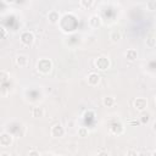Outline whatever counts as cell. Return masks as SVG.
I'll return each instance as SVG.
<instances>
[{
    "instance_id": "1",
    "label": "cell",
    "mask_w": 156,
    "mask_h": 156,
    "mask_svg": "<svg viewBox=\"0 0 156 156\" xmlns=\"http://www.w3.org/2000/svg\"><path fill=\"white\" fill-rule=\"evenodd\" d=\"M37 69L41 73V74H48L51 72L52 69V62L50 58H40L37 62Z\"/></svg>"
},
{
    "instance_id": "2",
    "label": "cell",
    "mask_w": 156,
    "mask_h": 156,
    "mask_svg": "<svg viewBox=\"0 0 156 156\" xmlns=\"http://www.w3.org/2000/svg\"><path fill=\"white\" fill-rule=\"evenodd\" d=\"M94 65H95V67H96L98 69H100V71H106V69L110 68L111 61H110V58L106 57V56H99V57L95 58Z\"/></svg>"
},
{
    "instance_id": "3",
    "label": "cell",
    "mask_w": 156,
    "mask_h": 156,
    "mask_svg": "<svg viewBox=\"0 0 156 156\" xmlns=\"http://www.w3.org/2000/svg\"><path fill=\"white\" fill-rule=\"evenodd\" d=\"M20 40H21V43H22L24 46H32V45L34 44L35 37H34L33 32L26 30V32L21 33V35H20Z\"/></svg>"
},
{
    "instance_id": "4",
    "label": "cell",
    "mask_w": 156,
    "mask_h": 156,
    "mask_svg": "<svg viewBox=\"0 0 156 156\" xmlns=\"http://www.w3.org/2000/svg\"><path fill=\"white\" fill-rule=\"evenodd\" d=\"M65 133H66V130L62 127V124H60V123L54 124L50 129V134H51L52 138H62L65 135Z\"/></svg>"
},
{
    "instance_id": "5",
    "label": "cell",
    "mask_w": 156,
    "mask_h": 156,
    "mask_svg": "<svg viewBox=\"0 0 156 156\" xmlns=\"http://www.w3.org/2000/svg\"><path fill=\"white\" fill-rule=\"evenodd\" d=\"M13 141V136L12 134L7 133V132H4L0 134V146L2 147H9Z\"/></svg>"
},
{
    "instance_id": "6",
    "label": "cell",
    "mask_w": 156,
    "mask_h": 156,
    "mask_svg": "<svg viewBox=\"0 0 156 156\" xmlns=\"http://www.w3.org/2000/svg\"><path fill=\"white\" fill-rule=\"evenodd\" d=\"M133 106L136 111L139 112H143L144 110H146L147 107V100L145 98H136L134 101H133Z\"/></svg>"
},
{
    "instance_id": "7",
    "label": "cell",
    "mask_w": 156,
    "mask_h": 156,
    "mask_svg": "<svg viewBox=\"0 0 156 156\" xmlns=\"http://www.w3.org/2000/svg\"><path fill=\"white\" fill-rule=\"evenodd\" d=\"M108 132H110V134H112V135H121V134L124 132V126H123L121 122H115L113 124L110 126Z\"/></svg>"
},
{
    "instance_id": "8",
    "label": "cell",
    "mask_w": 156,
    "mask_h": 156,
    "mask_svg": "<svg viewBox=\"0 0 156 156\" xmlns=\"http://www.w3.org/2000/svg\"><path fill=\"white\" fill-rule=\"evenodd\" d=\"M100 80H101L100 74H98V73H95V72H90V73L88 74V77H87V82H88V84H89L90 87H96V85L100 83Z\"/></svg>"
},
{
    "instance_id": "9",
    "label": "cell",
    "mask_w": 156,
    "mask_h": 156,
    "mask_svg": "<svg viewBox=\"0 0 156 156\" xmlns=\"http://www.w3.org/2000/svg\"><path fill=\"white\" fill-rule=\"evenodd\" d=\"M101 24H102V20H101V17L99 15H91L89 17V26L91 28H94V29L100 28Z\"/></svg>"
},
{
    "instance_id": "10",
    "label": "cell",
    "mask_w": 156,
    "mask_h": 156,
    "mask_svg": "<svg viewBox=\"0 0 156 156\" xmlns=\"http://www.w3.org/2000/svg\"><path fill=\"white\" fill-rule=\"evenodd\" d=\"M48 21H49L51 24L58 23V22H60V13H58V11H56V10L49 11V13H48Z\"/></svg>"
},
{
    "instance_id": "11",
    "label": "cell",
    "mask_w": 156,
    "mask_h": 156,
    "mask_svg": "<svg viewBox=\"0 0 156 156\" xmlns=\"http://www.w3.org/2000/svg\"><path fill=\"white\" fill-rule=\"evenodd\" d=\"M15 62L18 67H27L28 62H29V58H28L27 55H17L16 58H15Z\"/></svg>"
},
{
    "instance_id": "12",
    "label": "cell",
    "mask_w": 156,
    "mask_h": 156,
    "mask_svg": "<svg viewBox=\"0 0 156 156\" xmlns=\"http://www.w3.org/2000/svg\"><path fill=\"white\" fill-rule=\"evenodd\" d=\"M124 56H126V58H127L128 61L133 62V61H135V60L138 58V51H136L135 49H128V50L126 51Z\"/></svg>"
},
{
    "instance_id": "13",
    "label": "cell",
    "mask_w": 156,
    "mask_h": 156,
    "mask_svg": "<svg viewBox=\"0 0 156 156\" xmlns=\"http://www.w3.org/2000/svg\"><path fill=\"white\" fill-rule=\"evenodd\" d=\"M45 115V110L41 106H34L32 110V116L35 118H41Z\"/></svg>"
},
{
    "instance_id": "14",
    "label": "cell",
    "mask_w": 156,
    "mask_h": 156,
    "mask_svg": "<svg viewBox=\"0 0 156 156\" xmlns=\"http://www.w3.org/2000/svg\"><path fill=\"white\" fill-rule=\"evenodd\" d=\"M110 40L112 41V43H117L121 38H122V34H121V32L118 30V29H113V30H111L110 32Z\"/></svg>"
},
{
    "instance_id": "15",
    "label": "cell",
    "mask_w": 156,
    "mask_h": 156,
    "mask_svg": "<svg viewBox=\"0 0 156 156\" xmlns=\"http://www.w3.org/2000/svg\"><path fill=\"white\" fill-rule=\"evenodd\" d=\"M116 104V99L113 96H105L102 98V105L105 107H112Z\"/></svg>"
},
{
    "instance_id": "16",
    "label": "cell",
    "mask_w": 156,
    "mask_h": 156,
    "mask_svg": "<svg viewBox=\"0 0 156 156\" xmlns=\"http://www.w3.org/2000/svg\"><path fill=\"white\" fill-rule=\"evenodd\" d=\"M145 44H146V46H147V48L154 49V48L156 46V39H155V37H154L152 34H151V35H149V37H146Z\"/></svg>"
},
{
    "instance_id": "17",
    "label": "cell",
    "mask_w": 156,
    "mask_h": 156,
    "mask_svg": "<svg viewBox=\"0 0 156 156\" xmlns=\"http://www.w3.org/2000/svg\"><path fill=\"white\" fill-rule=\"evenodd\" d=\"M9 78H10V74L6 72V71H0V84H5V83H7V80H9Z\"/></svg>"
},
{
    "instance_id": "18",
    "label": "cell",
    "mask_w": 156,
    "mask_h": 156,
    "mask_svg": "<svg viewBox=\"0 0 156 156\" xmlns=\"http://www.w3.org/2000/svg\"><path fill=\"white\" fill-rule=\"evenodd\" d=\"M78 135H79L80 138L88 136V135H89V129H88L87 127H79V128H78Z\"/></svg>"
},
{
    "instance_id": "19",
    "label": "cell",
    "mask_w": 156,
    "mask_h": 156,
    "mask_svg": "<svg viewBox=\"0 0 156 156\" xmlns=\"http://www.w3.org/2000/svg\"><path fill=\"white\" fill-rule=\"evenodd\" d=\"M79 5L84 9H90L93 5H94V1L93 0H80L79 1Z\"/></svg>"
},
{
    "instance_id": "20",
    "label": "cell",
    "mask_w": 156,
    "mask_h": 156,
    "mask_svg": "<svg viewBox=\"0 0 156 156\" xmlns=\"http://www.w3.org/2000/svg\"><path fill=\"white\" fill-rule=\"evenodd\" d=\"M146 6H147V9H149L150 11L156 10V0H150V1H147V2H146Z\"/></svg>"
},
{
    "instance_id": "21",
    "label": "cell",
    "mask_w": 156,
    "mask_h": 156,
    "mask_svg": "<svg viewBox=\"0 0 156 156\" xmlns=\"http://www.w3.org/2000/svg\"><path fill=\"white\" fill-rule=\"evenodd\" d=\"M6 37H7V30H6V28L2 27V26H0V40L5 39Z\"/></svg>"
},
{
    "instance_id": "22",
    "label": "cell",
    "mask_w": 156,
    "mask_h": 156,
    "mask_svg": "<svg viewBox=\"0 0 156 156\" xmlns=\"http://www.w3.org/2000/svg\"><path fill=\"white\" fill-rule=\"evenodd\" d=\"M126 156H139V152L135 149H128Z\"/></svg>"
},
{
    "instance_id": "23",
    "label": "cell",
    "mask_w": 156,
    "mask_h": 156,
    "mask_svg": "<svg viewBox=\"0 0 156 156\" xmlns=\"http://www.w3.org/2000/svg\"><path fill=\"white\" fill-rule=\"evenodd\" d=\"M141 117H143V118H141V121H140L141 123H147V122H149V119H150V115H149V113L143 115Z\"/></svg>"
},
{
    "instance_id": "24",
    "label": "cell",
    "mask_w": 156,
    "mask_h": 156,
    "mask_svg": "<svg viewBox=\"0 0 156 156\" xmlns=\"http://www.w3.org/2000/svg\"><path fill=\"white\" fill-rule=\"evenodd\" d=\"M28 156H40V154H39V151L38 150H30L29 152H28Z\"/></svg>"
},
{
    "instance_id": "25",
    "label": "cell",
    "mask_w": 156,
    "mask_h": 156,
    "mask_svg": "<svg viewBox=\"0 0 156 156\" xmlns=\"http://www.w3.org/2000/svg\"><path fill=\"white\" fill-rule=\"evenodd\" d=\"M98 156H108V152L105 151V150H100V151L98 152Z\"/></svg>"
},
{
    "instance_id": "26",
    "label": "cell",
    "mask_w": 156,
    "mask_h": 156,
    "mask_svg": "<svg viewBox=\"0 0 156 156\" xmlns=\"http://www.w3.org/2000/svg\"><path fill=\"white\" fill-rule=\"evenodd\" d=\"M0 156H11V155H10V154H7V152H4V154H1Z\"/></svg>"
},
{
    "instance_id": "27",
    "label": "cell",
    "mask_w": 156,
    "mask_h": 156,
    "mask_svg": "<svg viewBox=\"0 0 156 156\" xmlns=\"http://www.w3.org/2000/svg\"><path fill=\"white\" fill-rule=\"evenodd\" d=\"M56 156H65V155H56Z\"/></svg>"
}]
</instances>
